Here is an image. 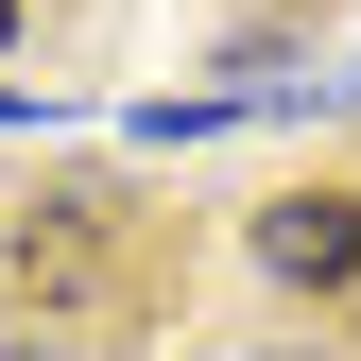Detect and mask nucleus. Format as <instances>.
<instances>
[{"label":"nucleus","instance_id":"1","mask_svg":"<svg viewBox=\"0 0 361 361\" xmlns=\"http://www.w3.org/2000/svg\"><path fill=\"white\" fill-rule=\"evenodd\" d=\"M258 276H293V293H344V276H361V207H344V190H293V207H258Z\"/></svg>","mask_w":361,"mask_h":361},{"label":"nucleus","instance_id":"2","mask_svg":"<svg viewBox=\"0 0 361 361\" xmlns=\"http://www.w3.org/2000/svg\"><path fill=\"white\" fill-rule=\"evenodd\" d=\"M0 35H18V0H0Z\"/></svg>","mask_w":361,"mask_h":361}]
</instances>
